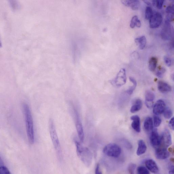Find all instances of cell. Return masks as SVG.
<instances>
[{"label": "cell", "mask_w": 174, "mask_h": 174, "mask_svg": "<svg viewBox=\"0 0 174 174\" xmlns=\"http://www.w3.org/2000/svg\"><path fill=\"white\" fill-rule=\"evenodd\" d=\"M142 106V102L141 100L138 99L136 100L130 108V112L134 113L139 111Z\"/></svg>", "instance_id": "obj_19"}, {"label": "cell", "mask_w": 174, "mask_h": 174, "mask_svg": "<svg viewBox=\"0 0 174 174\" xmlns=\"http://www.w3.org/2000/svg\"><path fill=\"white\" fill-rule=\"evenodd\" d=\"M123 144L125 147L127 149H131L132 148V145L129 142L128 140H123Z\"/></svg>", "instance_id": "obj_35"}, {"label": "cell", "mask_w": 174, "mask_h": 174, "mask_svg": "<svg viewBox=\"0 0 174 174\" xmlns=\"http://www.w3.org/2000/svg\"><path fill=\"white\" fill-rule=\"evenodd\" d=\"M164 61L165 63L168 67H170L172 64V61L170 58L167 56H165L164 58Z\"/></svg>", "instance_id": "obj_31"}, {"label": "cell", "mask_w": 174, "mask_h": 174, "mask_svg": "<svg viewBox=\"0 0 174 174\" xmlns=\"http://www.w3.org/2000/svg\"><path fill=\"white\" fill-rule=\"evenodd\" d=\"M130 81L132 82L133 85L129 88L128 90L126 91V93L129 95L132 94L137 86V82L135 79L133 77H130L129 78Z\"/></svg>", "instance_id": "obj_23"}, {"label": "cell", "mask_w": 174, "mask_h": 174, "mask_svg": "<svg viewBox=\"0 0 174 174\" xmlns=\"http://www.w3.org/2000/svg\"><path fill=\"white\" fill-rule=\"evenodd\" d=\"M135 41L139 46L140 49L143 50L145 48L146 44V39L144 36L136 38Z\"/></svg>", "instance_id": "obj_20"}, {"label": "cell", "mask_w": 174, "mask_h": 174, "mask_svg": "<svg viewBox=\"0 0 174 174\" xmlns=\"http://www.w3.org/2000/svg\"><path fill=\"white\" fill-rule=\"evenodd\" d=\"M74 142L77 154L80 159L87 167L90 166L92 161V153L88 148L82 146L81 143L76 138Z\"/></svg>", "instance_id": "obj_2"}, {"label": "cell", "mask_w": 174, "mask_h": 174, "mask_svg": "<svg viewBox=\"0 0 174 174\" xmlns=\"http://www.w3.org/2000/svg\"><path fill=\"white\" fill-rule=\"evenodd\" d=\"M162 144L165 148H167L172 144L171 135L168 129H165L161 136Z\"/></svg>", "instance_id": "obj_10"}, {"label": "cell", "mask_w": 174, "mask_h": 174, "mask_svg": "<svg viewBox=\"0 0 174 174\" xmlns=\"http://www.w3.org/2000/svg\"><path fill=\"white\" fill-rule=\"evenodd\" d=\"M158 59L157 57H151L149 62V68L151 72H154L157 67Z\"/></svg>", "instance_id": "obj_21"}, {"label": "cell", "mask_w": 174, "mask_h": 174, "mask_svg": "<svg viewBox=\"0 0 174 174\" xmlns=\"http://www.w3.org/2000/svg\"><path fill=\"white\" fill-rule=\"evenodd\" d=\"M144 3H145L146 4H148V5H150L151 3L150 1H144Z\"/></svg>", "instance_id": "obj_40"}, {"label": "cell", "mask_w": 174, "mask_h": 174, "mask_svg": "<svg viewBox=\"0 0 174 174\" xmlns=\"http://www.w3.org/2000/svg\"><path fill=\"white\" fill-rule=\"evenodd\" d=\"M137 173L139 174H148L149 170L148 169L144 166H139L137 168Z\"/></svg>", "instance_id": "obj_27"}, {"label": "cell", "mask_w": 174, "mask_h": 174, "mask_svg": "<svg viewBox=\"0 0 174 174\" xmlns=\"http://www.w3.org/2000/svg\"><path fill=\"white\" fill-rule=\"evenodd\" d=\"M141 23H140V21L138 19L136 24L135 26H136L138 28H140V26H141Z\"/></svg>", "instance_id": "obj_39"}, {"label": "cell", "mask_w": 174, "mask_h": 174, "mask_svg": "<svg viewBox=\"0 0 174 174\" xmlns=\"http://www.w3.org/2000/svg\"><path fill=\"white\" fill-rule=\"evenodd\" d=\"M0 173L1 174H10V171L6 167L4 166H1L0 169Z\"/></svg>", "instance_id": "obj_32"}, {"label": "cell", "mask_w": 174, "mask_h": 174, "mask_svg": "<svg viewBox=\"0 0 174 174\" xmlns=\"http://www.w3.org/2000/svg\"><path fill=\"white\" fill-rule=\"evenodd\" d=\"M169 174H174V167L173 165L170 164L169 166Z\"/></svg>", "instance_id": "obj_38"}, {"label": "cell", "mask_w": 174, "mask_h": 174, "mask_svg": "<svg viewBox=\"0 0 174 174\" xmlns=\"http://www.w3.org/2000/svg\"><path fill=\"white\" fill-rule=\"evenodd\" d=\"M72 113L74 118L76 128L78 135L81 142H83L84 140V132L83 126L81 121L79 113L75 107L72 106Z\"/></svg>", "instance_id": "obj_4"}, {"label": "cell", "mask_w": 174, "mask_h": 174, "mask_svg": "<svg viewBox=\"0 0 174 174\" xmlns=\"http://www.w3.org/2000/svg\"><path fill=\"white\" fill-rule=\"evenodd\" d=\"M169 126L172 129L174 130V118L173 117L170 120L169 123Z\"/></svg>", "instance_id": "obj_36"}, {"label": "cell", "mask_w": 174, "mask_h": 174, "mask_svg": "<svg viewBox=\"0 0 174 174\" xmlns=\"http://www.w3.org/2000/svg\"><path fill=\"white\" fill-rule=\"evenodd\" d=\"M122 3L125 6L130 7L133 10H137L139 9L140 6V1L138 0H131V1H122Z\"/></svg>", "instance_id": "obj_16"}, {"label": "cell", "mask_w": 174, "mask_h": 174, "mask_svg": "<svg viewBox=\"0 0 174 174\" xmlns=\"http://www.w3.org/2000/svg\"><path fill=\"white\" fill-rule=\"evenodd\" d=\"M23 110L25 118L27 135L30 143L33 144L35 142L34 124L29 107L28 104H23Z\"/></svg>", "instance_id": "obj_1"}, {"label": "cell", "mask_w": 174, "mask_h": 174, "mask_svg": "<svg viewBox=\"0 0 174 174\" xmlns=\"http://www.w3.org/2000/svg\"><path fill=\"white\" fill-rule=\"evenodd\" d=\"M163 113L164 117L167 119H170L173 115L172 111L169 108H166Z\"/></svg>", "instance_id": "obj_24"}, {"label": "cell", "mask_w": 174, "mask_h": 174, "mask_svg": "<svg viewBox=\"0 0 174 174\" xmlns=\"http://www.w3.org/2000/svg\"><path fill=\"white\" fill-rule=\"evenodd\" d=\"M155 152V157L157 159L160 160H163L167 159L170 155V153L167 148L165 147H159L156 149Z\"/></svg>", "instance_id": "obj_12"}, {"label": "cell", "mask_w": 174, "mask_h": 174, "mask_svg": "<svg viewBox=\"0 0 174 174\" xmlns=\"http://www.w3.org/2000/svg\"><path fill=\"white\" fill-rule=\"evenodd\" d=\"M166 108V104L165 102L162 100L160 99L156 102L153 106V113L156 115L161 114L164 112Z\"/></svg>", "instance_id": "obj_11"}, {"label": "cell", "mask_w": 174, "mask_h": 174, "mask_svg": "<svg viewBox=\"0 0 174 174\" xmlns=\"http://www.w3.org/2000/svg\"><path fill=\"white\" fill-rule=\"evenodd\" d=\"M162 123V120L158 115H155L153 117V123L156 128L160 126Z\"/></svg>", "instance_id": "obj_26"}, {"label": "cell", "mask_w": 174, "mask_h": 174, "mask_svg": "<svg viewBox=\"0 0 174 174\" xmlns=\"http://www.w3.org/2000/svg\"><path fill=\"white\" fill-rule=\"evenodd\" d=\"M158 90L163 93H166L170 92L171 88L169 85L166 82L163 81H159L158 82Z\"/></svg>", "instance_id": "obj_15"}, {"label": "cell", "mask_w": 174, "mask_h": 174, "mask_svg": "<svg viewBox=\"0 0 174 174\" xmlns=\"http://www.w3.org/2000/svg\"><path fill=\"white\" fill-rule=\"evenodd\" d=\"M127 80L126 69L122 68L119 71L114 79L113 80V84L117 87H121L126 84Z\"/></svg>", "instance_id": "obj_6"}, {"label": "cell", "mask_w": 174, "mask_h": 174, "mask_svg": "<svg viewBox=\"0 0 174 174\" xmlns=\"http://www.w3.org/2000/svg\"><path fill=\"white\" fill-rule=\"evenodd\" d=\"M136 167V165L135 164L133 163L129 164L128 167V170L129 173L131 174L134 173Z\"/></svg>", "instance_id": "obj_29"}, {"label": "cell", "mask_w": 174, "mask_h": 174, "mask_svg": "<svg viewBox=\"0 0 174 174\" xmlns=\"http://www.w3.org/2000/svg\"><path fill=\"white\" fill-rule=\"evenodd\" d=\"M138 20V19L137 16H135L133 17L132 19L131 20L130 24L131 28L133 29L135 27Z\"/></svg>", "instance_id": "obj_30"}, {"label": "cell", "mask_w": 174, "mask_h": 174, "mask_svg": "<svg viewBox=\"0 0 174 174\" xmlns=\"http://www.w3.org/2000/svg\"><path fill=\"white\" fill-rule=\"evenodd\" d=\"M95 173L96 174H102L101 171L100 170V165L99 164H97L96 166L95 170Z\"/></svg>", "instance_id": "obj_37"}, {"label": "cell", "mask_w": 174, "mask_h": 174, "mask_svg": "<svg viewBox=\"0 0 174 174\" xmlns=\"http://www.w3.org/2000/svg\"><path fill=\"white\" fill-rule=\"evenodd\" d=\"M172 34V33L170 22L166 20L160 33V36L164 41H169L171 39Z\"/></svg>", "instance_id": "obj_8"}, {"label": "cell", "mask_w": 174, "mask_h": 174, "mask_svg": "<svg viewBox=\"0 0 174 174\" xmlns=\"http://www.w3.org/2000/svg\"><path fill=\"white\" fill-rule=\"evenodd\" d=\"M145 165L149 171L153 173H159V169L157 163L153 160L148 159L146 160L145 162Z\"/></svg>", "instance_id": "obj_13"}, {"label": "cell", "mask_w": 174, "mask_h": 174, "mask_svg": "<svg viewBox=\"0 0 174 174\" xmlns=\"http://www.w3.org/2000/svg\"><path fill=\"white\" fill-rule=\"evenodd\" d=\"M145 102H153L155 98V96L153 93L150 91H146L145 94Z\"/></svg>", "instance_id": "obj_22"}, {"label": "cell", "mask_w": 174, "mask_h": 174, "mask_svg": "<svg viewBox=\"0 0 174 174\" xmlns=\"http://www.w3.org/2000/svg\"><path fill=\"white\" fill-rule=\"evenodd\" d=\"M146 145L143 140H140L138 143V148L137 151V154L140 156L143 154L147 150Z\"/></svg>", "instance_id": "obj_17"}, {"label": "cell", "mask_w": 174, "mask_h": 174, "mask_svg": "<svg viewBox=\"0 0 174 174\" xmlns=\"http://www.w3.org/2000/svg\"><path fill=\"white\" fill-rule=\"evenodd\" d=\"M164 2V1H163V0H158V1H156L155 5L157 6V7L158 9H161L162 8Z\"/></svg>", "instance_id": "obj_33"}, {"label": "cell", "mask_w": 174, "mask_h": 174, "mask_svg": "<svg viewBox=\"0 0 174 174\" xmlns=\"http://www.w3.org/2000/svg\"><path fill=\"white\" fill-rule=\"evenodd\" d=\"M165 72V69L164 68L160 67V68H159L158 70L156 72L155 74L158 78H161L163 77V75Z\"/></svg>", "instance_id": "obj_28"}, {"label": "cell", "mask_w": 174, "mask_h": 174, "mask_svg": "<svg viewBox=\"0 0 174 174\" xmlns=\"http://www.w3.org/2000/svg\"><path fill=\"white\" fill-rule=\"evenodd\" d=\"M49 129L50 136L54 147L58 159L61 160L62 159V151L56 129L55 125L52 119L50 120L49 123Z\"/></svg>", "instance_id": "obj_3"}, {"label": "cell", "mask_w": 174, "mask_h": 174, "mask_svg": "<svg viewBox=\"0 0 174 174\" xmlns=\"http://www.w3.org/2000/svg\"><path fill=\"white\" fill-rule=\"evenodd\" d=\"M153 14L152 9L149 6H147L145 10V17L146 19H150Z\"/></svg>", "instance_id": "obj_25"}, {"label": "cell", "mask_w": 174, "mask_h": 174, "mask_svg": "<svg viewBox=\"0 0 174 174\" xmlns=\"http://www.w3.org/2000/svg\"><path fill=\"white\" fill-rule=\"evenodd\" d=\"M163 21L162 15L159 12L153 13L152 16L149 19V26L152 29L157 28L161 25Z\"/></svg>", "instance_id": "obj_9"}, {"label": "cell", "mask_w": 174, "mask_h": 174, "mask_svg": "<svg viewBox=\"0 0 174 174\" xmlns=\"http://www.w3.org/2000/svg\"><path fill=\"white\" fill-rule=\"evenodd\" d=\"M152 146L155 149L159 148L162 144L161 137L158 133L157 129H153L152 130L149 137Z\"/></svg>", "instance_id": "obj_7"}, {"label": "cell", "mask_w": 174, "mask_h": 174, "mask_svg": "<svg viewBox=\"0 0 174 174\" xmlns=\"http://www.w3.org/2000/svg\"><path fill=\"white\" fill-rule=\"evenodd\" d=\"M121 149L117 144L110 143L107 145L103 149L105 155L109 157L118 158L121 154Z\"/></svg>", "instance_id": "obj_5"}, {"label": "cell", "mask_w": 174, "mask_h": 174, "mask_svg": "<svg viewBox=\"0 0 174 174\" xmlns=\"http://www.w3.org/2000/svg\"><path fill=\"white\" fill-rule=\"evenodd\" d=\"M166 12L168 14H174L173 6H169L166 8Z\"/></svg>", "instance_id": "obj_34"}, {"label": "cell", "mask_w": 174, "mask_h": 174, "mask_svg": "<svg viewBox=\"0 0 174 174\" xmlns=\"http://www.w3.org/2000/svg\"><path fill=\"white\" fill-rule=\"evenodd\" d=\"M130 119L132 121L131 125L132 128L137 132L140 133V117L137 115H133L131 117Z\"/></svg>", "instance_id": "obj_14"}, {"label": "cell", "mask_w": 174, "mask_h": 174, "mask_svg": "<svg viewBox=\"0 0 174 174\" xmlns=\"http://www.w3.org/2000/svg\"><path fill=\"white\" fill-rule=\"evenodd\" d=\"M153 122L152 118L150 117L146 118L145 119L144 126L145 130L147 131H150L153 129Z\"/></svg>", "instance_id": "obj_18"}]
</instances>
